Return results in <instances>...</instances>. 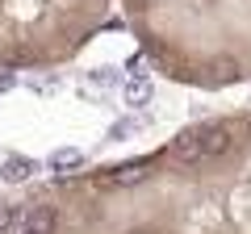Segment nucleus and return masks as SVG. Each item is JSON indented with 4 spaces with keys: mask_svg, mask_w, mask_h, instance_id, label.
<instances>
[{
    "mask_svg": "<svg viewBox=\"0 0 251 234\" xmlns=\"http://www.w3.org/2000/svg\"><path fill=\"white\" fill-rule=\"evenodd\" d=\"M84 159V151H75V146H67V151H59V155H50V167H59V171H67V167H75V163Z\"/></svg>",
    "mask_w": 251,
    "mask_h": 234,
    "instance_id": "8",
    "label": "nucleus"
},
{
    "mask_svg": "<svg viewBox=\"0 0 251 234\" xmlns=\"http://www.w3.org/2000/svg\"><path fill=\"white\" fill-rule=\"evenodd\" d=\"M25 234H34V230H25Z\"/></svg>",
    "mask_w": 251,
    "mask_h": 234,
    "instance_id": "9",
    "label": "nucleus"
},
{
    "mask_svg": "<svg viewBox=\"0 0 251 234\" xmlns=\"http://www.w3.org/2000/svg\"><path fill=\"white\" fill-rule=\"evenodd\" d=\"M151 171V163L147 159H134V163H122V167L113 171V184H122V188H134V184H143V176Z\"/></svg>",
    "mask_w": 251,
    "mask_h": 234,
    "instance_id": "4",
    "label": "nucleus"
},
{
    "mask_svg": "<svg viewBox=\"0 0 251 234\" xmlns=\"http://www.w3.org/2000/svg\"><path fill=\"white\" fill-rule=\"evenodd\" d=\"M172 159L180 163V167H197V163H205V126H184L176 134V142H172Z\"/></svg>",
    "mask_w": 251,
    "mask_h": 234,
    "instance_id": "1",
    "label": "nucleus"
},
{
    "mask_svg": "<svg viewBox=\"0 0 251 234\" xmlns=\"http://www.w3.org/2000/svg\"><path fill=\"white\" fill-rule=\"evenodd\" d=\"M209 75H214V84H234L239 80V63H234V59H218V63L209 67Z\"/></svg>",
    "mask_w": 251,
    "mask_h": 234,
    "instance_id": "6",
    "label": "nucleus"
},
{
    "mask_svg": "<svg viewBox=\"0 0 251 234\" xmlns=\"http://www.w3.org/2000/svg\"><path fill=\"white\" fill-rule=\"evenodd\" d=\"M54 226H59V213L50 205L29 209V217H25V230H34V234H54Z\"/></svg>",
    "mask_w": 251,
    "mask_h": 234,
    "instance_id": "3",
    "label": "nucleus"
},
{
    "mask_svg": "<svg viewBox=\"0 0 251 234\" xmlns=\"http://www.w3.org/2000/svg\"><path fill=\"white\" fill-rule=\"evenodd\" d=\"M0 171H4V180L21 184V180H29V176H34V159H25V155H9Z\"/></svg>",
    "mask_w": 251,
    "mask_h": 234,
    "instance_id": "5",
    "label": "nucleus"
},
{
    "mask_svg": "<svg viewBox=\"0 0 251 234\" xmlns=\"http://www.w3.org/2000/svg\"><path fill=\"white\" fill-rule=\"evenodd\" d=\"M126 100L130 105H147L151 100V80H130L126 84Z\"/></svg>",
    "mask_w": 251,
    "mask_h": 234,
    "instance_id": "7",
    "label": "nucleus"
},
{
    "mask_svg": "<svg viewBox=\"0 0 251 234\" xmlns=\"http://www.w3.org/2000/svg\"><path fill=\"white\" fill-rule=\"evenodd\" d=\"M230 146H234V134H230V126H205V155H209V159L226 155Z\"/></svg>",
    "mask_w": 251,
    "mask_h": 234,
    "instance_id": "2",
    "label": "nucleus"
}]
</instances>
